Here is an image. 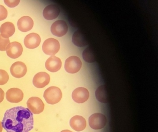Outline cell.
<instances>
[{
	"mask_svg": "<svg viewBox=\"0 0 158 132\" xmlns=\"http://www.w3.org/2000/svg\"><path fill=\"white\" fill-rule=\"evenodd\" d=\"M2 125L7 132H29L34 128L33 114L23 106L11 108L5 112Z\"/></svg>",
	"mask_w": 158,
	"mask_h": 132,
	"instance_id": "cell-1",
	"label": "cell"
},
{
	"mask_svg": "<svg viewBox=\"0 0 158 132\" xmlns=\"http://www.w3.org/2000/svg\"><path fill=\"white\" fill-rule=\"evenodd\" d=\"M43 97L47 103L53 105L58 103L61 100L62 93L59 88L51 86L45 90Z\"/></svg>",
	"mask_w": 158,
	"mask_h": 132,
	"instance_id": "cell-2",
	"label": "cell"
},
{
	"mask_svg": "<svg viewBox=\"0 0 158 132\" xmlns=\"http://www.w3.org/2000/svg\"><path fill=\"white\" fill-rule=\"evenodd\" d=\"M60 43L56 39L49 38L44 41L42 50L47 55L53 56L60 50Z\"/></svg>",
	"mask_w": 158,
	"mask_h": 132,
	"instance_id": "cell-3",
	"label": "cell"
},
{
	"mask_svg": "<svg viewBox=\"0 0 158 132\" xmlns=\"http://www.w3.org/2000/svg\"><path fill=\"white\" fill-rule=\"evenodd\" d=\"M82 63L79 57L72 56L66 59L64 64L65 71L70 74H75L82 67Z\"/></svg>",
	"mask_w": 158,
	"mask_h": 132,
	"instance_id": "cell-4",
	"label": "cell"
},
{
	"mask_svg": "<svg viewBox=\"0 0 158 132\" xmlns=\"http://www.w3.org/2000/svg\"><path fill=\"white\" fill-rule=\"evenodd\" d=\"M89 126L92 129L99 130L103 128L107 123V118L102 114L95 113L92 114L89 119Z\"/></svg>",
	"mask_w": 158,
	"mask_h": 132,
	"instance_id": "cell-5",
	"label": "cell"
},
{
	"mask_svg": "<svg viewBox=\"0 0 158 132\" xmlns=\"http://www.w3.org/2000/svg\"><path fill=\"white\" fill-rule=\"evenodd\" d=\"M27 108L34 114H39L43 111L45 104L40 98L33 97L29 98L27 100Z\"/></svg>",
	"mask_w": 158,
	"mask_h": 132,
	"instance_id": "cell-6",
	"label": "cell"
},
{
	"mask_svg": "<svg viewBox=\"0 0 158 132\" xmlns=\"http://www.w3.org/2000/svg\"><path fill=\"white\" fill-rule=\"evenodd\" d=\"M68 27L65 21L58 20L54 22L51 27V31L54 36L61 37L68 31Z\"/></svg>",
	"mask_w": 158,
	"mask_h": 132,
	"instance_id": "cell-7",
	"label": "cell"
},
{
	"mask_svg": "<svg viewBox=\"0 0 158 132\" xmlns=\"http://www.w3.org/2000/svg\"><path fill=\"white\" fill-rule=\"evenodd\" d=\"M6 50L9 57L12 59H16L22 55L23 47L20 42H13L8 45Z\"/></svg>",
	"mask_w": 158,
	"mask_h": 132,
	"instance_id": "cell-8",
	"label": "cell"
},
{
	"mask_svg": "<svg viewBox=\"0 0 158 132\" xmlns=\"http://www.w3.org/2000/svg\"><path fill=\"white\" fill-rule=\"evenodd\" d=\"M50 80L49 75L46 72H41L35 75L33 78L34 86L38 88H42L48 85Z\"/></svg>",
	"mask_w": 158,
	"mask_h": 132,
	"instance_id": "cell-9",
	"label": "cell"
},
{
	"mask_svg": "<svg viewBox=\"0 0 158 132\" xmlns=\"http://www.w3.org/2000/svg\"><path fill=\"white\" fill-rule=\"evenodd\" d=\"M6 99L12 103H18L23 99V91L17 88H12L8 90L6 93Z\"/></svg>",
	"mask_w": 158,
	"mask_h": 132,
	"instance_id": "cell-10",
	"label": "cell"
},
{
	"mask_svg": "<svg viewBox=\"0 0 158 132\" xmlns=\"http://www.w3.org/2000/svg\"><path fill=\"white\" fill-rule=\"evenodd\" d=\"M27 72V67L24 63L17 62L12 65L10 73L12 75L16 78H21L25 75Z\"/></svg>",
	"mask_w": 158,
	"mask_h": 132,
	"instance_id": "cell-11",
	"label": "cell"
},
{
	"mask_svg": "<svg viewBox=\"0 0 158 132\" xmlns=\"http://www.w3.org/2000/svg\"><path fill=\"white\" fill-rule=\"evenodd\" d=\"M89 98V92L85 88L78 87L75 89L72 93V98L78 103L85 102Z\"/></svg>",
	"mask_w": 158,
	"mask_h": 132,
	"instance_id": "cell-12",
	"label": "cell"
},
{
	"mask_svg": "<svg viewBox=\"0 0 158 132\" xmlns=\"http://www.w3.org/2000/svg\"><path fill=\"white\" fill-rule=\"evenodd\" d=\"M60 10L56 4H50L44 8L43 15L45 19L51 20L55 19L60 14Z\"/></svg>",
	"mask_w": 158,
	"mask_h": 132,
	"instance_id": "cell-13",
	"label": "cell"
},
{
	"mask_svg": "<svg viewBox=\"0 0 158 132\" xmlns=\"http://www.w3.org/2000/svg\"><path fill=\"white\" fill-rule=\"evenodd\" d=\"M41 38L39 35L35 33H31L25 37L24 43L28 49H34L39 46Z\"/></svg>",
	"mask_w": 158,
	"mask_h": 132,
	"instance_id": "cell-14",
	"label": "cell"
},
{
	"mask_svg": "<svg viewBox=\"0 0 158 132\" xmlns=\"http://www.w3.org/2000/svg\"><path fill=\"white\" fill-rule=\"evenodd\" d=\"M45 66L47 70L52 73L57 72L60 69L62 62L60 59L56 56H51L46 61Z\"/></svg>",
	"mask_w": 158,
	"mask_h": 132,
	"instance_id": "cell-15",
	"label": "cell"
},
{
	"mask_svg": "<svg viewBox=\"0 0 158 132\" xmlns=\"http://www.w3.org/2000/svg\"><path fill=\"white\" fill-rule=\"evenodd\" d=\"M70 125L73 129L77 132H80L85 128L86 122L83 116L75 115L71 118Z\"/></svg>",
	"mask_w": 158,
	"mask_h": 132,
	"instance_id": "cell-16",
	"label": "cell"
},
{
	"mask_svg": "<svg viewBox=\"0 0 158 132\" xmlns=\"http://www.w3.org/2000/svg\"><path fill=\"white\" fill-rule=\"evenodd\" d=\"M34 21L29 16H23L17 22V26L20 31L26 32L32 29L34 26Z\"/></svg>",
	"mask_w": 158,
	"mask_h": 132,
	"instance_id": "cell-17",
	"label": "cell"
},
{
	"mask_svg": "<svg viewBox=\"0 0 158 132\" xmlns=\"http://www.w3.org/2000/svg\"><path fill=\"white\" fill-rule=\"evenodd\" d=\"M15 30L14 25L11 22H5L0 27L1 35L5 38H9L11 37L14 34Z\"/></svg>",
	"mask_w": 158,
	"mask_h": 132,
	"instance_id": "cell-18",
	"label": "cell"
},
{
	"mask_svg": "<svg viewBox=\"0 0 158 132\" xmlns=\"http://www.w3.org/2000/svg\"><path fill=\"white\" fill-rule=\"evenodd\" d=\"M72 42L75 45L79 47H84L88 44L85 36L79 30H77L74 33L72 38Z\"/></svg>",
	"mask_w": 158,
	"mask_h": 132,
	"instance_id": "cell-19",
	"label": "cell"
},
{
	"mask_svg": "<svg viewBox=\"0 0 158 132\" xmlns=\"http://www.w3.org/2000/svg\"><path fill=\"white\" fill-rule=\"evenodd\" d=\"M96 97L98 101L102 103H107L109 102V93L106 86H100L96 91Z\"/></svg>",
	"mask_w": 158,
	"mask_h": 132,
	"instance_id": "cell-20",
	"label": "cell"
},
{
	"mask_svg": "<svg viewBox=\"0 0 158 132\" xmlns=\"http://www.w3.org/2000/svg\"><path fill=\"white\" fill-rule=\"evenodd\" d=\"M83 57L84 60L87 62H95L96 61L95 52L90 47L86 48L83 52Z\"/></svg>",
	"mask_w": 158,
	"mask_h": 132,
	"instance_id": "cell-21",
	"label": "cell"
},
{
	"mask_svg": "<svg viewBox=\"0 0 158 132\" xmlns=\"http://www.w3.org/2000/svg\"><path fill=\"white\" fill-rule=\"evenodd\" d=\"M9 75L8 73L4 70L0 69V85H4L8 82Z\"/></svg>",
	"mask_w": 158,
	"mask_h": 132,
	"instance_id": "cell-22",
	"label": "cell"
},
{
	"mask_svg": "<svg viewBox=\"0 0 158 132\" xmlns=\"http://www.w3.org/2000/svg\"><path fill=\"white\" fill-rule=\"evenodd\" d=\"M10 43L9 38H5L0 35V51H4L6 50L7 46Z\"/></svg>",
	"mask_w": 158,
	"mask_h": 132,
	"instance_id": "cell-23",
	"label": "cell"
},
{
	"mask_svg": "<svg viewBox=\"0 0 158 132\" xmlns=\"http://www.w3.org/2000/svg\"><path fill=\"white\" fill-rule=\"evenodd\" d=\"M8 16V11L6 8L0 5V21L6 19Z\"/></svg>",
	"mask_w": 158,
	"mask_h": 132,
	"instance_id": "cell-24",
	"label": "cell"
},
{
	"mask_svg": "<svg viewBox=\"0 0 158 132\" xmlns=\"http://www.w3.org/2000/svg\"><path fill=\"white\" fill-rule=\"evenodd\" d=\"M4 2L6 5L8 6L9 7L13 8V7H15L17 6L19 4V3H20V1H10V0L6 1V0H5Z\"/></svg>",
	"mask_w": 158,
	"mask_h": 132,
	"instance_id": "cell-25",
	"label": "cell"
},
{
	"mask_svg": "<svg viewBox=\"0 0 158 132\" xmlns=\"http://www.w3.org/2000/svg\"><path fill=\"white\" fill-rule=\"evenodd\" d=\"M4 96H5L4 91L2 89L0 88V103L3 101L4 98Z\"/></svg>",
	"mask_w": 158,
	"mask_h": 132,
	"instance_id": "cell-26",
	"label": "cell"
},
{
	"mask_svg": "<svg viewBox=\"0 0 158 132\" xmlns=\"http://www.w3.org/2000/svg\"><path fill=\"white\" fill-rule=\"evenodd\" d=\"M2 129H3V127H2V123L1 122V121H0V132H2Z\"/></svg>",
	"mask_w": 158,
	"mask_h": 132,
	"instance_id": "cell-27",
	"label": "cell"
},
{
	"mask_svg": "<svg viewBox=\"0 0 158 132\" xmlns=\"http://www.w3.org/2000/svg\"><path fill=\"white\" fill-rule=\"evenodd\" d=\"M61 132H73L72 131H70V130H63Z\"/></svg>",
	"mask_w": 158,
	"mask_h": 132,
	"instance_id": "cell-28",
	"label": "cell"
}]
</instances>
